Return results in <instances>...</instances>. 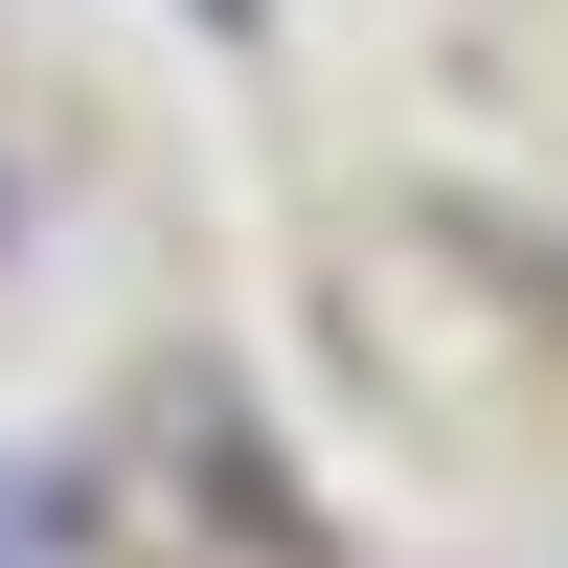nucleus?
I'll use <instances>...</instances> for the list:
<instances>
[{"mask_svg": "<svg viewBox=\"0 0 568 568\" xmlns=\"http://www.w3.org/2000/svg\"><path fill=\"white\" fill-rule=\"evenodd\" d=\"M182 23H205V45H251V23H273V0H182Z\"/></svg>", "mask_w": 568, "mask_h": 568, "instance_id": "f257e3e1", "label": "nucleus"}]
</instances>
